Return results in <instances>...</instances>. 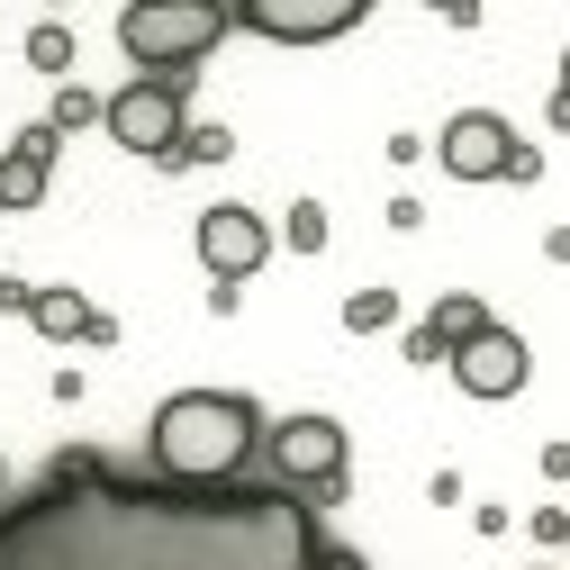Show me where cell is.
Listing matches in <instances>:
<instances>
[{
	"label": "cell",
	"mask_w": 570,
	"mask_h": 570,
	"mask_svg": "<svg viewBox=\"0 0 570 570\" xmlns=\"http://www.w3.org/2000/svg\"><path fill=\"white\" fill-rule=\"evenodd\" d=\"M335 534L291 489H173L109 453H55L46 480L0 508V570H317Z\"/></svg>",
	"instance_id": "1"
},
{
	"label": "cell",
	"mask_w": 570,
	"mask_h": 570,
	"mask_svg": "<svg viewBox=\"0 0 570 570\" xmlns=\"http://www.w3.org/2000/svg\"><path fill=\"white\" fill-rule=\"evenodd\" d=\"M155 480L173 489H236L245 462L263 453V407L245 390H173L146 425Z\"/></svg>",
	"instance_id": "2"
},
{
	"label": "cell",
	"mask_w": 570,
	"mask_h": 570,
	"mask_svg": "<svg viewBox=\"0 0 570 570\" xmlns=\"http://www.w3.org/2000/svg\"><path fill=\"white\" fill-rule=\"evenodd\" d=\"M227 37V0H127L118 10V46L136 73L155 82H190V63Z\"/></svg>",
	"instance_id": "3"
},
{
	"label": "cell",
	"mask_w": 570,
	"mask_h": 570,
	"mask_svg": "<svg viewBox=\"0 0 570 570\" xmlns=\"http://www.w3.org/2000/svg\"><path fill=\"white\" fill-rule=\"evenodd\" d=\"M263 453H272V489H291V498H308V508H335L344 498V425L335 416H281L272 435H263Z\"/></svg>",
	"instance_id": "4"
},
{
	"label": "cell",
	"mask_w": 570,
	"mask_h": 570,
	"mask_svg": "<svg viewBox=\"0 0 570 570\" xmlns=\"http://www.w3.org/2000/svg\"><path fill=\"white\" fill-rule=\"evenodd\" d=\"M425 155H435L453 181H534V146H525L498 109H453L444 136H435Z\"/></svg>",
	"instance_id": "5"
},
{
	"label": "cell",
	"mask_w": 570,
	"mask_h": 570,
	"mask_svg": "<svg viewBox=\"0 0 570 570\" xmlns=\"http://www.w3.org/2000/svg\"><path fill=\"white\" fill-rule=\"evenodd\" d=\"M100 127H109V146L164 164V155L181 146V127H190V82H155V73H136L127 91L100 100Z\"/></svg>",
	"instance_id": "6"
},
{
	"label": "cell",
	"mask_w": 570,
	"mask_h": 570,
	"mask_svg": "<svg viewBox=\"0 0 570 570\" xmlns=\"http://www.w3.org/2000/svg\"><path fill=\"white\" fill-rule=\"evenodd\" d=\"M190 245H199V263H208V281H218V291H245V281H254V272L272 263V227L254 218V208H236V199L199 208Z\"/></svg>",
	"instance_id": "7"
},
{
	"label": "cell",
	"mask_w": 570,
	"mask_h": 570,
	"mask_svg": "<svg viewBox=\"0 0 570 570\" xmlns=\"http://www.w3.org/2000/svg\"><path fill=\"white\" fill-rule=\"evenodd\" d=\"M227 28H254L272 46H335L363 28V0H236Z\"/></svg>",
	"instance_id": "8"
},
{
	"label": "cell",
	"mask_w": 570,
	"mask_h": 570,
	"mask_svg": "<svg viewBox=\"0 0 570 570\" xmlns=\"http://www.w3.org/2000/svg\"><path fill=\"white\" fill-rule=\"evenodd\" d=\"M444 363H453L462 399H517V390L534 381V353H525V335H517V326H498V317H489L471 344H453Z\"/></svg>",
	"instance_id": "9"
},
{
	"label": "cell",
	"mask_w": 570,
	"mask_h": 570,
	"mask_svg": "<svg viewBox=\"0 0 570 570\" xmlns=\"http://www.w3.org/2000/svg\"><path fill=\"white\" fill-rule=\"evenodd\" d=\"M55 155H63V136H55L46 118L10 136V155H0V218H28V208L46 199V181H55Z\"/></svg>",
	"instance_id": "10"
},
{
	"label": "cell",
	"mask_w": 570,
	"mask_h": 570,
	"mask_svg": "<svg viewBox=\"0 0 570 570\" xmlns=\"http://www.w3.org/2000/svg\"><path fill=\"white\" fill-rule=\"evenodd\" d=\"M28 326H37L46 344H118V317L91 308L82 291H37V299H28Z\"/></svg>",
	"instance_id": "11"
},
{
	"label": "cell",
	"mask_w": 570,
	"mask_h": 570,
	"mask_svg": "<svg viewBox=\"0 0 570 570\" xmlns=\"http://www.w3.org/2000/svg\"><path fill=\"white\" fill-rule=\"evenodd\" d=\"M480 326H489V308H480L471 291H444L435 308L407 326V363H444V353H453V344H471Z\"/></svg>",
	"instance_id": "12"
},
{
	"label": "cell",
	"mask_w": 570,
	"mask_h": 570,
	"mask_svg": "<svg viewBox=\"0 0 570 570\" xmlns=\"http://www.w3.org/2000/svg\"><path fill=\"white\" fill-rule=\"evenodd\" d=\"M19 55H28V73H46V82H73V28H63V19H37L28 37H19Z\"/></svg>",
	"instance_id": "13"
},
{
	"label": "cell",
	"mask_w": 570,
	"mask_h": 570,
	"mask_svg": "<svg viewBox=\"0 0 570 570\" xmlns=\"http://www.w3.org/2000/svg\"><path fill=\"white\" fill-rule=\"evenodd\" d=\"M46 127H55V136H82V127H100V91H91V82H55Z\"/></svg>",
	"instance_id": "14"
},
{
	"label": "cell",
	"mask_w": 570,
	"mask_h": 570,
	"mask_svg": "<svg viewBox=\"0 0 570 570\" xmlns=\"http://www.w3.org/2000/svg\"><path fill=\"white\" fill-rule=\"evenodd\" d=\"M381 326H399V291H381V281H372V291L344 299V335H381Z\"/></svg>",
	"instance_id": "15"
},
{
	"label": "cell",
	"mask_w": 570,
	"mask_h": 570,
	"mask_svg": "<svg viewBox=\"0 0 570 570\" xmlns=\"http://www.w3.org/2000/svg\"><path fill=\"white\" fill-rule=\"evenodd\" d=\"M227 155H236V136H227V127H181V146H173L164 164L181 173V164H227Z\"/></svg>",
	"instance_id": "16"
},
{
	"label": "cell",
	"mask_w": 570,
	"mask_h": 570,
	"mask_svg": "<svg viewBox=\"0 0 570 570\" xmlns=\"http://www.w3.org/2000/svg\"><path fill=\"white\" fill-rule=\"evenodd\" d=\"M281 236H291V254H326V236H335V227H326V208H317V199H291Z\"/></svg>",
	"instance_id": "17"
},
{
	"label": "cell",
	"mask_w": 570,
	"mask_h": 570,
	"mask_svg": "<svg viewBox=\"0 0 570 570\" xmlns=\"http://www.w3.org/2000/svg\"><path fill=\"white\" fill-rule=\"evenodd\" d=\"M28 299H37V281H19V272H0V317H28Z\"/></svg>",
	"instance_id": "18"
},
{
	"label": "cell",
	"mask_w": 570,
	"mask_h": 570,
	"mask_svg": "<svg viewBox=\"0 0 570 570\" xmlns=\"http://www.w3.org/2000/svg\"><path fill=\"white\" fill-rule=\"evenodd\" d=\"M317 570H372V561L353 552V543H326V552H317Z\"/></svg>",
	"instance_id": "19"
},
{
	"label": "cell",
	"mask_w": 570,
	"mask_h": 570,
	"mask_svg": "<svg viewBox=\"0 0 570 570\" xmlns=\"http://www.w3.org/2000/svg\"><path fill=\"white\" fill-rule=\"evenodd\" d=\"M0 489H10V471H0Z\"/></svg>",
	"instance_id": "20"
},
{
	"label": "cell",
	"mask_w": 570,
	"mask_h": 570,
	"mask_svg": "<svg viewBox=\"0 0 570 570\" xmlns=\"http://www.w3.org/2000/svg\"><path fill=\"white\" fill-rule=\"evenodd\" d=\"M534 570H552V561H534Z\"/></svg>",
	"instance_id": "21"
}]
</instances>
